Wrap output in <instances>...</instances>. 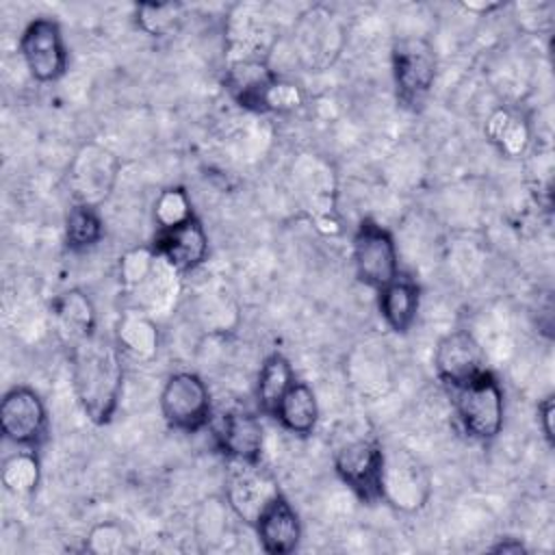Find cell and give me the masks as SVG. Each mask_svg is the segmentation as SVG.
<instances>
[{
	"instance_id": "1",
	"label": "cell",
	"mask_w": 555,
	"mask_h": 555,
	"mask_svg": "<svg viewBox=\"0 0 555 555\" xmlns=\"http://www.w3.org/2000/svg\"><path fill=\"white\" fill-rule=\"evenodd\" d=\"M72 379L87 416L104 425L111 421L121 392V360L113 338L93 332L72 345Z\"/></svg>"
},
{
	"instance_id": "18",
	"label": "cell",
	"mask_w": 555,
	"mask_h": 555,
	"mask_svg": "<svg viewBox=\"0 0 555 555\" xmlns=\"http://www.w3.org/2000/svg\"><path fill=\"white\" fill-rule=\"evenodd\" d=\"M56 330L69 345L95 332V310L82 291H67L54 301Z\"/></svg>"
},
{
	"instance_id": "32",
	"label": "cell",
	"mask_w": 555,
	"mask_h": 555,
	"mask_svg": "<svg viewBox=\"0 0 555 555\" xmlns=\"http://www.w3.org/2000/svg\"><path fill=\"white\" fill-rule=\"evenodd\" d=\"M553 414H555V403H553V397H546L540 408H538V418H540V425H542V431L546 436L548 442H553Z\"/></svg>"
},
{
	"instance_id": "15",
	"label": "cell",
	"mask_w": 555,
	"mask_h": 555,
	"mask_svg": "<svg viewBox=\"0 0 555 555\" xmlns=\"http://www.w3.org/2000/svg\"><path fill=\"white\" fill-rule=\"evenodd\" d=\"M219 447L232 457L241 462H258L262 451V425L260 421L243 410H232L221 416L217 427Z\"/></svg>"
},
{
	"instance_id": "25",
	"label": "cell",
	"mask_w": 555,
	"mask_h": 555,
	"mask_svg": "<svg viewBox=\"0 0 555 555\" xmlns=\"http://www.w3.org/2000/svg\"><path fill=\"white\" fill-rule=\"evenodd\" d=\"M67 245L72 249H87L102 238V221L93 206L78 204L69 210L65 223Z\"/></svg>"
},
{
	"instance_id": "10",
	"label": "cell",
	"mask_w": 555,
	"mask_h": 555,
	"mask_svg": "<svg viewBox=\"0 0 555 555\" xmlns=\"http://www.w3.org/2000/svg\"><path fill=\"white\" fill-rule=\"evenodd\" d=\"M0 427L15 444H35L46 431V408L41 397L26 388H11L0 403Z\"/></svg>"
},
{
	"instance_id": "34",
	"label": "cell",
	"mask_w": 555,
	"mask_h": 555,
	"mask_svg": "<svg viewBox=\"0 0 555 555\" xmlns=\"http://www.w3.org/2000/svg\"><path fill=\"white\" fill-rule=\"evenodd\" d=\"M496 7H499L496 2H464V9L473 11V13H488V11L496 9Z\"/></svg>"
},
{
	"instance_id": "27",
	"label": "cell",
	"mask_w": 555,
	"mask_h": 555,
	"mask_svg": "<svg viewBox=\"0 0 555 555\" xmlns=\"http://www.w3.org/2000/svg\"><path fill=\"white\" fill-rule=\"evenodd\" d=\"M182 7L176 2H143L137 7V22L141 30L152 37H165L178 28Z\"/></svg>"
},
{
	"instance_id": "8",
	"label": "cell",
	"mask_w": 555,
	"mask_h": 555,
	"mask_svg": "<svg viewBox=\"0 0 555 555\" xmlns=\"http://www.w3.org/2000/svg\"><path fill=\"white\" fill-rule=\"evenodd\" d=\"M160 408L169 425L195 431L204 427L210 416L208 388L195 373H176L160 392Z\"/></svg>"
},
{
	"instance_id": "22",
	"label": "cell",
	"mask_w": 555,
	"mask_h": 555,
	"mask_svg": "<svg viewBox=\"0 0 555 555\" xmlns=\"http://www.w3.org/2000/svg\"><path fill=\"white\" fill-rule=\"evenodd\" d=\"M293 384L295 377L291 362L280 353L269 356L258 375V403L262 405V410L275 414L280 401L284 399Z\"/></svg>"
},
{
	"instance_id": "14",
	"label": "cell",
	"mask_w": 555,
	"mask_h": 555,
	"mask_svg": "<svg viewBox=\"0 0 555 555\" xmlns=\"http://www.w3.org/2000/svg\"><path fill=\"white\" fill-rule=\"evenodd\" d=\"M154 249L156 254L167 258L178 271H189L204 262L208 254V236L204 232V225L193 217L182 225L160 230Z\"/></svg>"
},
{
	"instance_id": "5",
	"label": "cell",
	"mask_w": 555,
	"mask_h": 555,
	"mask_svg": "<svg viewBox=\"0 0 555 555\" xmlns=\"http://www.w3.org/2000/svg\"><path fill=\"white\" fill-rule=\"evenodd\" d=\"M117 171L119 160L111 150L98 143L82 145L69 167V186L78 204L95 208L104 202L115 186Z\"/></svg>"
},
{
	"instance_id": "3",
	"label": "cell",
	"mask_w": 555,
	"mask_h": 555,
	"mask_svg": "<svg viewBox=\"0 0 555 555\" xmlns=\"http://www.w3.org/2000/svg\"><path fill=\"white\" fill-rule=\"evenodd\" d=\"M392 74L397 95L408 106H418L436 78V56L423 37H403L392 46Z\"/></svg>"
},
{
	"instance_id": "17",
	"label": "cell",
	"mask_w": 555,
	"mask_h": 555,
	"mask_svg": "<svg viewBox=\"0 0 555 555\" xmlns=\"http://www.w3.org/2000/svg\"><path fill=\"white\" fill-rule=\"evenodd\" d=\"M275 78L278 76L267 67L264 61L245 56L230 65L225 82L230 93L238 100L241 106L264 111V95Z\"/></svg>"
},
{
	"instance_id": "12",
	"label": "cell",
	"mask_w": 555,
	"mask_h": 555,
	"mask_svg": "<svg viewBox=\"0 0 555 555\" xmlns=\"http://www.w3.org/2000/svg\"><path fill=\"white\" fill-rule=\"evenodd\" d=\"M434 362L438 375L447 384H451V388L464 386L483 371H488L479 343L473 338V334L464 330H455L438 343Z\"/></svg>"
},
{
	"instance_id": "29",
	"label": "cell",
	"mask_w": 555,
	"mask_h": 555,
	"mask_svg": "<svg viewBox=\"0 0 555 555\" xmlns=\"http://www.w3.org/2000/svg\"><path fill=\"white\" fill-rule=\"evenodd\" d=\"M156 262V249L154 247H132L128 249L119 260V278L124 286L139 288L147 275L152 273V267Z\"/></svg>"
},
{
	"instance_id": "26",
	"label": "cell",
	"mask_w": 555,
	"mask_h": 555,
	"mask_svg": "<svg viewBox=\"0 0 555 555\" xmlns=\"http://www.w3.org/2000/svg\"><path fill=\"white\" fill-rule=\"evenodd\" d=\"M2 483L13 494H30L39 483V462L33 453H15L2 464Z\"/></svg>"
},
{
	"instance_id": "11",
	"label": "cell",
	"mask_w": 555,
	"mask_h": 555,
	"mask_svg": "<svg viewBox=\"0 0 555 555\" xmlns=\"http://www.w3.org/2000/svg\"><path fill=\"white\" fill-rule=\"evenodd\" d=\"M338 15L327 7H312L299 15L295 28V43L310 63H332L343 46V26Z\"/></svg>"
},
{
	"instance_id": "24",
	"label": "cell",
	"mask_w": 555,
	"mask_h": 555,
	"mask_svg": "<svg viewBox=\"0 0 555 555\" xmlns=\"http://www.w3.org/2000/svg\"><path fill=\"white\" fill-rule=\"evenodd\" d=\"M178 269L163 258L160 254H156V262L152 267V273L147 275V280L139 286V291L143 293V301L147 308L152 310H163L167 306H171L173 297L180 291V282H178Z\"/></svg>"
},
{
	"instance_id": "31",
	"label": "cell",
	"mask_w": 555,
	"mask_h": 555,
	"mask_svg": "<svg viewBox=\"0 0 555 555\" xmlns=\"http://www.w3.org/2000/svg\"><path fill=\"white\" fill-rule=\"evenodd\" d=\"M301 102H304V93L299 91L297 85L275 78L273 85L269 87L267 95H264V111L286 113V111L299 108Z\"/></svg>"
},
{
	"instance_id": "2",
	"label": "cell",
	"mask_w": 555,
	"mask_h": 555,
	"mask_svg": "<svg viewBox=\"0 0 555 555\" xmlns=\"http://www.w3.org/2000/svg\"><path fill=\"white\" fill-rule=\"evenodd\" d=\"M455 390V410L464 429L479 440L494 438L503 427V392L492 373L483 371Z\"/></svg>"
},
{
	"instance_id": "13",
	"label": "cell",
	"mask_w": 555,
	"mask_h": 555,
	"mask_svg": "<svg viewBox=\"0 0 555 555\" xmlns=\"http://www.w3.org/2000/svg\"><path fill=\"white\" fill-rule=\"evenodd\" d=\"M236 468L230 475L228 501L232 509L247 522H256L262 509L280 494L269 475L256 468L254 462L234 460Z\"/></svg>"
},
{
	"instance_id": "30",
	"label": "cell",
	"mask_w": 555,
	"mask_h": 555,
	"mask_svg": "<svg viewBox=\"0 0 555 555\" xmlns=\"http://www.w3.org/2000/svg\"><path fill=\"white\" fill-rule=\"evenodd\" d=\"M124 540H126V533L119 525L100 522L89 531L87 548L98 555H111V553H119L124 548Z\"/></svg>"
},
{
	"instance_id": "19",
	"label": "cell",
	"mask_w": 555,
	"mask_h": 555,
	"mask_svg": "<svg viewBox=\"0 0 555 555\" xmlns=\"http://www.w3.org/2000/svg\"><path fill=\"white\" fill-rule=\"evenodd\" d=\"M115 343L119 351H124L132 360L147 362L158 351L156 323L143 310H128L117 323Z\"/></svg>"
},
{
	"instance_id": "33",
	"label": "cell",
	"mask_w": 555,
	"mask_h": 555,
	"mask_svg": "<svg viewBox=\"0 0 555 555\" xmlns=\"http://www.w3.org/2000/svg\"><path fill=\"white\" fill-rule=\"evenodd\" d=\"M490 551H492V553H512V555H518V553H525L527 548H525V544H522L520 540H516V538H505V540H501L499 544H494Z\"/></svg>"
},
{
	"instance_id": "28",
	"label": "cell",
	"mask_w": 555,
	"mask_h": 555,
	"mask_svg": "<svg viewBox=\"0 0 555 555\" xmlns=\"http://www.w3.org/2000/svg\"><path fill=\"white\" fill-rule=\"evenodd\" d=\"M189 219H193V210L186 191L180 186L160 191V195L154 202V221L158 223V228L171 230Z\"/></svg>"
},
{
	"instance_id": "21",
	"label": "cell",
	"mask_w": 555,
	"mask_h": 555,
	"mask_svg": "<svg viewBox=\"0 0 555 555\" xmlns=\"http://www.w3.org/2000/svg\"><path fill=\"white\" fill-rule=\"evenodd\" d=\"M275 416L295 434H310L319 418V405L312 388L304 382H295L278 405Z\"/></svg>"
},
{
	"instance_id": "4",
	"label": "cell",
	"mask_w": 555,
	"mask_h": 555,
	"mask_svg": "<svg viewBox=\"0 0 555 555\" xmlns=\"http://www.w3.org/2000/svg\"><path fill=\"white\" fill-rule=\"evenodd\" d=\"M429 490V473L414 455L399 449L384 453L382 499L403 512H414L427 503Z\"/></svg>"
},
{
	"instance_id": "6",
	"label": "cell",
	"mask_w": 555,
	"mask_h": 555,
	"mask_svg": "<svg viewBox=\"0 0 555 555\" xmlns=\"http://www.w3.org/2000/svg\"><path fill=\"white\" fill-rule=\"evenodd\" d=\"M353 260L358 275L373 288H384L399 275L397 247L388 230L366 219L353 236Z\"/></svg>"
},
{
	"instance_id": "23",
	"label": "cell",
	"mask_w": 555,
	"mask_h": 555,
	"mask_svg": "<svg viewBox=\"0 0 555 555\" xmlns=\"http://www.w3.org/2000/svg\"><path fill=\"white\" fill-rule=\"evenodd\" d=\"M488 139L507 156H520L529 145L527 124L505 108H496L486 121Z\"/></svg>"
},
{
	"instance_id": "20",
	"label": "cell",
	"mask_w": 555,
	"mask_h": 555,
	"mask_svg": "<svg viewBox=\"0 0 555 555\" xmlns=\"http://www.w3.org/2000/svg\"><path fill=\"white\" fill-rule=\"evenodd\" d=\"M379 308L384 321L395 332H408L418 312V286L405 275H397L382 288Z\"/></svg>"
},
{
	"instance_id": "7",
	"label": "cell",
	"mask_w": 555,
	"mask_h": 555,
	"mask_svg": "<svg viewBox=\"0 0 555 555\" xmlns=\"http://www.w3.org/2000/svg\"><path fill=\"white\" fill-rule=\"evenodd\" d=\"M20 52L30 76L39 82H52L65 72L67 50L54 20H33L20 39Z\"/></svg>"
},
{
	"instance_id": "16",
	"label": "cell",
	"mask_w": 555,
	"mask_h": 555,
	"mask_svg": "<svg viewBox=\"0 0 555 555\" xmlns=\"http://www.w3.org/2000/svg\"><path fill=\"white\" fill-rule=\"evenodd\" d=\"M256 527H258V535L262 542V548L267 553H291L301 535V525L299 518L295 514V509L291 507V503L278 494L264 509L262 514L256 518Z\"/></svg>"
},
{
	"instance_id": "9",
	"label": "cell",
	"mask_w": 555,
	"mask_h": 555,
	"mask_svg": "<svg viewBox=\"0 0 555 555\" xmlns=\"http://www.w3.org/2000/svg\"><path fill=\"white\" fill-rule=\"evenodd\" d=\"M382 464L384 451L373 440H353L334 457L340 479L366 503L382 499Z\"/></svg>"
}]
</instances>
